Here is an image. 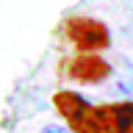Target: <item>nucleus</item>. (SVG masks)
Segmentation results:
<instances>
[{
	"instance_id": "7ed1b4c3",
	"label": "nucleus",
	"mask_w": 133,
	"mask_h": 133,
	"mask_svg": "<svg viewBox=\"0 0 133 133\" xmlns=\"http://www.w3.org/2000/svg\"><path fill=\"white\" fill-rule=\"evenodd\" d=\"M69 75L81 83H103L111 75V64L105 58H100L97 53H81L69 64Z\"/></svg>"
},
{
	"instance_id": "20e7f679",
	"label": "nucleus",
	"mask_w": 133,
	"mask_h": 133,
	"mask_svg": "<svg viewBox=\"0 0 133 133\" xmlns=\"http://www.w3.org/2000/svg\"><path fill=\"white\" fill-rule=\"evenodd\" d=\"M103 133H133V103L100 105Z\"/></svg>"
},
{
	"instance_id": "f257e3e1",
	"label": "nucleus",
	"mask_w": 133,
	"mask_h": 133,
	"mask_svg": "<svg viewBox=\"0 0 133 133\" xmlns=\"http://www.w3.org/2000/svg\"><path fill=\"white\" fill-rule=\"evenodd\" d=\"M53 105L64 116L66 128L72 133H103V116L100 105H91L89 100L78 91H58L53 97Z\"/></svg>"
},
{
	"instance_id": "423d86ee",
	"label": "nucleus",
	"mask_w": 133,
	"mask_h": 133,
	"mask_svg": "<svg viewBox=\"0 0 133 133\" xmlns=\"http://www.w3.org/2000/svg\"><path fill=\"white\" fill-rule=\"evenodd\" d=\"M39 133H72V130H69L66 125H44Z\"/></svg>"
},
{
	"instance_id": "39448f33",
	"label": "nucleus",
	"mask_w": 133,
	"mask_h": 133,
	"mask_svg": "<svg viewBox=\"0 0 133 133\" xmlns=\"http://www.w3.org/2000/svg\"><path fill=\"white\" fill-rule=\"evenodd\" d=\"M116 89L133 94V64H128L122 72H119V78H116Z\"/></svg>"
},
{
	"instance_id": "f03ea898",
	"label": "nucleus",
	"mask_w": 133,
	"mask_h": 133,
	"mask_svg": "<svg viewBox=\"0 0 133 133\" xmlns=\"http://www.w3.org/2000/svg\"><path fill=\"white\" fill-rule=\"evenodd\" d=\"M64 36L81 53H100L111 47V31L94 17H69L64 22Z\"/></svg>"
}]
</instances>
